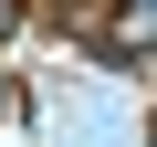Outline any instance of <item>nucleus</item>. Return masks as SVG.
I'll return each mask as SVG.
<instances>
[{"label": "nucleus", "instance_id": "obj_1", "mask_svg": "<svg viewBox=\"0 0 157 147\" xmlns=\"http://www.w3.org/2000/svg\"><path fill=\"white\" fill-rule=\"evenodd\" d=\"M126 32H136V42H157V0H126Z\"/></svg>", "mask_w": 157, "mask_h": 147}]
</instances>
